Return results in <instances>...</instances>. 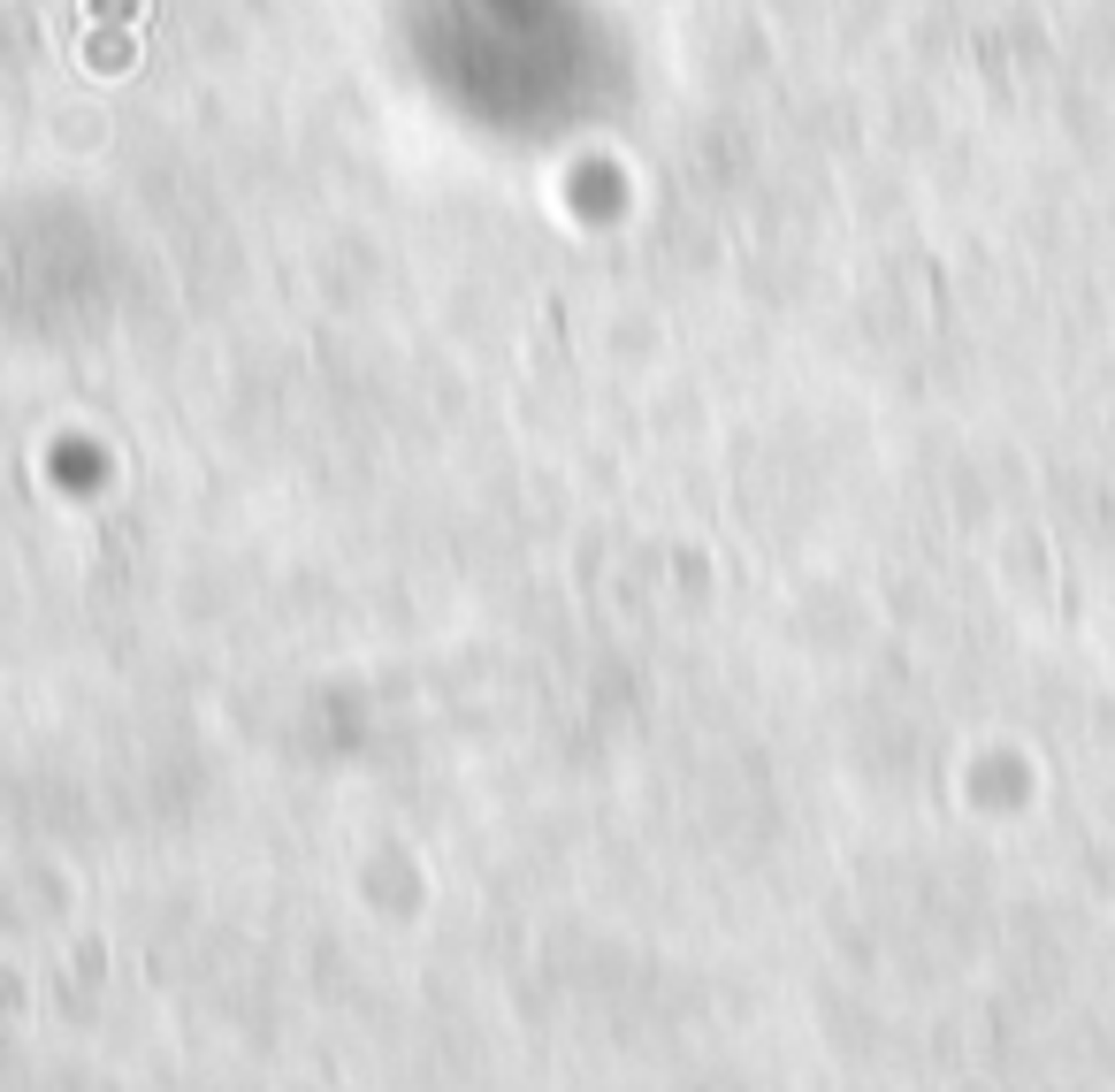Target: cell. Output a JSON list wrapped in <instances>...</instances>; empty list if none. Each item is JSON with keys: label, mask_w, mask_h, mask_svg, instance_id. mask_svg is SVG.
Instances as JSON below:
<instances>
[{"label": "cell", "mask_w": 1115, "mask_h": 1092, "mask_svg": "<svg viewBox=\"0 0 1115 1092\" xmlns=\"http://www.w3.org/2000/svg\"><path fill=\"white\" fill-rule=\"evenodd\" d=\"M100 8H138V0H100Z\"/></svg>", "instance_id": "cell-1"}]
</instances>
